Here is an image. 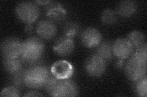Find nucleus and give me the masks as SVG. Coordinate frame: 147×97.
Masks as SVG:
<instances>
[{"label":"nucleus","mask_w":147,"mask_h":97,"mask_svg":"<svg viewBox=\"0 0 147 97\" xmlns=\"http://www.w3.org/2000/svg\"><path fill=\"white\" fill-rule=\"evenodd\" d=\"M136 81L134 86V90L136 94L139 96L146 97L147 95L146 76H144Z\"/></svg>","instance_id":"6ab92c4d"},{"label":"nucleus","mask_w":147,"mask_h":97,"mask_svg":"<svg viewBox=\"0 0 147 97\" xmlns=\"http://www.w3.org/2000/svg\"><path fill=\"white\" fill-rule=\"evenodd\" d=\"M123 59H119V61L116 63V66L118 69H121L123 67Z\"/></svg>","instance_id":"a878e982"},{"label":"nucleus","mask_w":147,"mask_h":97,"mask_svg":"<svg viewBox=\"0 0 147 97\" xmlns=\"http://www.w3.org/2000/svg\"><path fill=\"white\" fill-rule=\"evenodd\" d=\"M80 39L82 44L85 47L93 48L99 45L102 40V35L98 29L90 27L83 31Z\"/></svg>","instance_id":"1a4fd4ad"},{"label":"nucleus","mask_w":147,"mask_h":97,"mask_svg":"<svg viewBox=\"0 0 147 97\" xmlns=\"http://www.w3.org/2000/svg\"><path fill=\"white\" fill-rule=\"evenodd\" d=\"M113 53L119 59L128 58L132 53L133 47L127 39H117L112 46Z\"/></svg>","instance_id":"9d476101"},{"label":"nucleus","mask_w":147,"mask_h":97,"mask_svg":"<svg viewBox=\"0 0 147 97\" xmlns=\"http://www.w3.org/2000/svg\"><path fill=\"white\" fill-rule=\"evenodd\" d=\"M49 78V69L44 66L36 65L25 71L24 84L31 89H40Z\"/></svg>","instance_id":"7ed1b4c3"},{"label":"nucleus","mask_w":147,"mask_h":97,"mask_svg":"<svg viewBox=\"0 0 147 97\" xmlns=\"http://www.w3.org/2000/svg\"><path fill=\"white\" fill-rule=\"evenodd\" d=\"M1 96H19L20 91L15 86H8L1 92Z\"/></svg>","instance_id":"412c9836"},{"label":"nucleus","mask_w":147,"mask_h":97,"mask_svg":"<svg viewBox=\"0 0 147 97\" xmlns=\"http://www.w3.org/2000/svg\"><path fill=\"white\" fill-rule=\"evenodd\" d=\"M137 11V4L134 1L127 0L123 1L118 4L117 11L118 14L123 17H129L134 15Z\"/></svg>","instance_id":"4468645a"},{"label":"nucleus","mask_w":147,"mask_h":97,"mask_svg":"<svg viewBox=\"0 0 147 97\" xmlns=\"http://www.w3.org/2000/svg\"><path fill=\"white\" fill-rule=\"evenodd\" d=\"M101 20L105 24H113L117 21V15L112 9H105L101 14Z\"/></svg>","instance_id":"aec40b11"},{"label":"nucleus","mask_w":147,"mask_h":97,"mask_svg":"<svg viewBox=\"0 0 147 97\" xmlns=\"http://www.w3.org/2000/svg\"><path fill=\"white\" fill-rule=\"evenodd\" d=\"M97 55L104 59L105 61H109L113 57L112 45L109 41H104L100 43L97 49Z\"/></svg>","instance_id":"2eb2a0df"},{"label":"nucleus","mask_w":147,"mask_h":97,"mask_svg":"<svg viewBox=\"0 0 147 97\" xmlns=\"http://www.w3.org/2000/svg\"><path fill=\"white\" fill-rule=\"evenodd\" d=\"M78 95V88L73 81L59 80L51 96H76Z\"/></svg>","instance_id":"6e6552de"},{"label":"nucleus","mask_w":147,"mask_h":97,"mask_svg":"<svg viewBox=\"0 0 147 97\" xmlns=\"http://www.w3.org/2000/svg\"><path fill=\"white\" fill-rule=\"evenodd\" d=\"M23 42L17 38L4 39L1 44V50L4 58H18L22 55Z\"/></svg>","instance_id":"39448f33"},{"label":"nucleus","mask_w":147,"mask_h":97,"mask_svg":"<svg viewBox=\"0 0 147 97\" xmlns=\"http://www.w3.org/2000/svg\"><path fill=\"white\" fill-rule=\"evenodd\" d=\"M36 32L40 38L50 40L57 34V29L53 22L44 20L39 22L36 27Z\"/></svg>","instance_id":"ddd939ff"},{"label":"nucleus","mask_w":147,"mask_h":97,"mask_svg":"<svg viewBox=\"0 0 147 97\" xmlns=\"http://www.w3.org/2000/svg\"><path fill=\"white\" fill-rule=\"evenodd\" d=\"M58 80H58L57 78H55V77H49L47 79V81L45 82L44 87L45 88V90H47V92H48L50 95H51V94H52V92L54 90L55 87L57 86Z\"/></svg>","instance_id":"5701e85b"},{"label":"nucleus","mask_w":147,"mask_h":97,"mask_svg":"<svg viewBox=\"0 0 147 97\" xmlns=\"http://www.w3.org/2000/svg\"><path fill=\"white\" fill-rule=\"evenodd\" d=\"M75 48V43L72 38L67 36H61L55 42L53 49L59 56H67L72 53Z\"/></svg>","instance_id":"9b49d317"},{"label":"nucleus","mask_w":147,"mask_h":97,"mask_svg":"<svg viewBox=\"0 0 147 97\" xmlns=\"http://www.w3.org/2000/svg\"><path fill=\"white\" fill-rule=\"evenodd\" d=\"M63 32L64 35L67 37L72 38L75 37L79 33V26L76 22L69 21L64 25Z\"/></svg>","instance_id":"a211bd4d"},{"label":"nucleus","mask_w":147,"mask_h":97,"mask_svg":"<svg viewBox=\"0 0 147 97\" xmlns=\"http://www.w3.org/2000/svg\"><path fill=\"white\" fill-rule=\"evenodd\" d=\"M16 13L18 19L27 24L38 19L40 12L38 4L31 1H23L17 6Z\"/></svg>","instance_id":"20e7f679"},{"label":"nucleus","mask_w":147,"mask_h":97,"mask_svg":"<svg viewBox=\"0 0 147 97\" xmlns=\"http://www.w3.org/2000/svg\"><path fill=\"white\" fill-rule=\"evenodd\" d=\"M25 96H42L43 95L36 91H31L27 92L26 94L24 95Z\"/></svg>","instance_id":"393cba45"},{"label":"nucleus","mask_w":147,"mask_h":97,"mask_svg":"<svg viewBox=\"0 0 147 97\" xmlns=\"http://www.w3.org/2000/svg\"><path fill=\"white\" fill-rule=\"evenodd\" d=\"M129 43L132 46V47L138 48L140 46L143 44L145 40V36L139 31L134 30L131 32V33L128 35L127 39Z\"/></svg>","instance_id":"f3484780"},{"label":"nucleus","mask_w":147,"mask_h":97,"mask_svg":"<svg viewBox=\"0 0 147 97\" xmlns=\"http://www.w3.org/2000/svg\"><path fill=\"white\" fill-rule=\"evenodd\" d=\"M147 62V46L144 43L137 48L125 66L127 77L132 81H136L146 75Z\"/></svg>","instance_id":"f257e3e1"},{"label":"nucleus","mask_w":147,"mask_h":97,"mask_svg":"<svg viewBox=\"0 0 147 97\" xmlns=\"http://www.w3.org/2000/svg\"><path fill=\"white\" fill-rule=\"evenodd\" d=\"M67 15V11L61 4L58 2L51 1L47 4L46 15L52 22H60Z\"/></svg>","instance_id":"f8f14e48"},{"label":"nucleus","mask_w":147,"mask_h":97,"mask_svg":"<svg viewBox=\"0 0 147 97\" xmlns=\"http://www.w3.org/2000/svg\"><path fill=\"white\" fill-rule=\"evenodd\" d=\"M3 65L6 70L12 74L22 70V64L18 58H4Z\"/></svg>","instance_id":"dca6fc26"},{"label":"nucleus","mask_w":147,"mask_h":97,"mask_svg":"<svg viewBox=\"0 0 147 97\" xmlns=\"http://www.w3.org/2000/svg\"><path fill=\"white\" fill-rule=\"evenodd\" d=\"M45 46L40 38L32 36L23 42L22 59L28 63H33L42 56Z\"/></svg>","instance_id":"f03ea898"},{"label":"nucleus","mask_w":147,"mask_h":97,"mask_svg":"<svg viewBox=\"0 0 147 97\" xmlns=\"http://www.w3.org/2000/svg\"><path fill=\"white\" fill-rule=\"evenodd\" d=\"M50 71L58 80H66L73 75L74 67L66 60H58L52 64Z\"/></svg>","instance_id":"0eeeda50"},{"label":"nucleus","mask_w":147,"mask_h":97,"mask_svg":"<svg viewBox=\"0 0 147 97\" xmlns=\"http://www.w3.org/2000/svg\"><path fill=\"white\" fill-rule=\"evenodd\" d=\"M50 2V1H36V3L38 4H40V5H45V4H49Z\"/></svg>","instance_id":"bb28decb"},{"label":"nucleus","mask_w":147,"mask_h":97,"mask_svg":"<svg viewBox=\"0 0 147 97\" xmlns=\"http://www.w3.org/2000/svg\"><path fill=\"white\" fill-rule=\"evenodd\" d=\"M33 31V26L31 23H27L25 27V32L28 34H30Z\"/></svg>","instance_id":"b1692460"},{"label":"nucleus","mask_w":147,"mask_h":97,"mask_svg":"<svg viewBox=\"0 0 147 97\" xmlns=\"http://www.w3.org/2000/svg\"><path fill=\"white\" fill-rule=\"evenodd\" d=\"M25 78V71L20 70L15 73L12 74V81L13 84L15 86H19L24 83Z\"/></svg>","instance_id":"4be33fe9"},{"label":"nucleus","mask_w":147,"mask_h":97,"mask_svg":"<svg viewBox=\"0 0 147 97\" xmlns=\"http://www.w3.org/2000/svg\"><path fill=\"white\" fill-rule=\"evenodd\" d=\"M85 71L92 77L102 76L106 70V61L98 55H91L85 63Z\"/></svg>","instance_id":"423d86ee"}]
</instances>
